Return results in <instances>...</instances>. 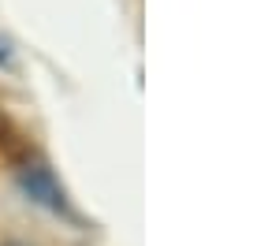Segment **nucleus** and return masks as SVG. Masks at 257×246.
<instances>
[{"mask_svg": "<svg viewBox=\"0 0 257 246\" xmlns=\"http://www.w3.org/2000/svg\"><path fill=\"white\" fill-rule=\"evenodd\" d=\"M4 246H30V242H4Z\"/></svg>", "mask_w": 257, "mask_h": 246, "instance_id": "f257e3e1", "label": "nucleus"}]
</instances>
